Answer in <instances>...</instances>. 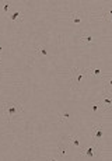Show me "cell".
<instances>
[{
    "instance_id": "1",
    "label": "cell",
    "mask_w": 112,
    "mask_h": 161,
    "mask_svg": "<svg viewBox=\"0 0 112 161\" xmlns=\"http://www.w3.org/2000/svg\"><path fill=\"white\" fill-rule=\"evenodd\" d=\"M3 111H4V115L7 116V122H11L13 118L18 116L23 112V108L17 102H4Z\"/></svg>"
},
{
    "instance_id": "2",
    "label": "cell",
    "mask_w": 112,
    "mask_h": 161,
    "mask_svg": "<svg viewBox=\"0 0 112 161\" xmlns=\"http://www.w3.org/2000/svg\"><path fill=\"white\" fill-rule=\"evenodd\" d=\"M87 73L86 70H79L77 67H73L72 69V90H77L79 85H80L83 77L86 76Z\"/></svg>"
},
{
    "instance_id": "3",
    "label": "cell",
    "mask_w": 112,
    "mask_h": 161,
    "mask_svg": "<svg viewBox=\"0 0 112 161\" xmlns=\"http://www.w3.org/2000/svg\"><path fill=\"white\" fill-rule=\"evenodd\" d=\"M102 136H104L102 126H101V125H94V126H92V129H91V137L94 139L95 144H98V143H100V140L102 139Z\"/></svg>"
},
{
    "instance_id": "4",
    "label": "cell",
    "mask_w": 112,
    "mask_h": 161,
    "mask_svg": "<svg viewBox=\"0 0 112 161\" xmlns=\"http://www.w3.org/2000/svg\"><path fill=\"white\" fill-rule=\"evenodd\" d=\"M86 73H88L90 76L100 77V79H105V77H108V76H105V74L101 72L100 69H95V67H88V69H86Z\"/></svg>"
},
{
    "instance_id": "5",
    "label": "cell",
    "mask_w": 112,
    "mask_h": 161,
    "mask_svg": "<svg viewBox=\"0 0 112 161\" xmlns=\"http://www.w3.org/2000/svg\"><path fill=\"white\" fill-rule=\"evenodd\" d=\"M101 104L104 105V108L107 109V111H109L111 109V105H112V100H111V93H107L105 95H102V100L100 101Z\"/></svg>"
},
{
    "instance_id": "6",
    "label": "cell",
    "mask_w": 112,
    "mask_h": 161,
    "mask_svg": "<svg viewBox=\"0 0 112 161\" xmlns=\"http://www.w3.org/2000/svg\"><path fill=\"white\" fill-rule=\"evenodd\" d=\"M66 144H67V146L73 144L74 147H77V149H80V150L83 149V147H81V144H80V140H79L74 135H70V136L67 137V143H66Z\"/></svg>"
},
{
    "instance_id": "7",
    "label": "cell",
    "mask_w": 112,
    "mask_h": 161,
    "mask_svg": "<svg viewBox=\"0 0 112 161\" xmlns=\"http://www.w3.org/2000/svg\"><path fill=\"white\" fill-rule=\"evenodd\" d=\"M95 150H97V146H90V147H86V149H81V154L87 156V157H94L95 156Z\"/></svg>"
},
{
    "instance_id": "8",
    "label": "cell",
    "mask_w": 112,
    "mask_h": 161,
    "mask_svg": "<svg viewBox=\"0 0 112 161\" xmlns=\"http://www.w3.org/2000/svg\"><path fill=\"white\" fill-rule=\"evenodd\" d=\"M91 111L92 112H104V111H107V109H105L104 105L98 101V102H94V104L91 105Z\"/></svg>"
},
{
    "instance_id": "9",
    "label": "cell",
    "mask_w": 112,
    "mask_h": 161,
    "mask_svg": "<svg viewBox=\"0 0 112 161\" xmlns=\"http://www.w3.org/2000/svg\"><path fill=\"white\" fill-rule=\"evenodd\" d=\"M69 151V146L67 144H62L58 147V156H60V157H64L66 154H67Z\"/></svg>"
},
{
    "instance_id": "10",
    "label": "cell",
    "mask_w": 112,
    "mask_h": 161,
    "mask_svg": "<svg viewBox=\"0 0 112 161\" xmlns=\"http://www.w3.org/2000/svg\"><path fill=\"white\" fill-rule=\"evenodd\" d=\"M46 55H48V51H46V48H44V46H38V48L35 49V56L42 57V56H46Z\"/></svg>"
},
{
    "instance_id": "11",
    "label": "cell",
    "mask_w": 112,
    "mask_h": 161,
    "mask_svg": "<svg viewBox=\"0 0 112 161\" xmlns=\"http://www.w3.org/2000/svg\"><path fill=\"white\" fill-rule=\"evenodd\" d=\"M69 17H70V20H72L74 24H80L81 23V17L79 13H73L72 16H69Z\"/></svg>"
},
{
    "instance_id": "12",
    "label": "cell",
    "mask_w": 112,
    "mask_h": 161,
    "mask_svg": "<svg viewBox=\"0 0 112 161\" xmlns=\"http://www.w3.org/2000/svg\"><path fill=\"white\" fill-rule=\"evenodd\" d=\"M80 41L86 42V44H92V36L90 35H81L80 36Z\"/></svg>"
},
{
    "instance_id": "13",
    "label": "cell",
    "mask_w": 112,
    "mask_h": 161,
    "mask_svg": "<svg viewBox=\"0 0 112 161\" xmlns=\"http://www.w3.org/2000/svg\"><path fill=\"white\" fill-rule=\"evenodd\" d=\"M69 119V112H63L62 115H60V123H63V122H66Z\"/></svg>"
},
{
    "instance_id": "14",
    "label": "cell",
    "mask_w": 112,
    "mask_h": 161,
    "mask_svg": "<svg viewBox=\"0 0 112 161\" xmlns=\"http://www.w3.org/2000/svg\"><path fill=\"white\" fill-rule=\"evenodd\" d=\"M18 17H20V11H14L11 16H10V20H11V21H16Z\"/></svg>"
},
{
    "instance_id": "15",
    "label": "cell",
    "mask_w": 112,
    "mask_h": 161,
    "mask_svg": "<svg viewBox=\"0 0 112 161\" xmlns=\"http://www.w3.org/2000/svg\"><path fill=\"white\" fill-rule=\"evenodd\" d=\"M10 7H11V3H8V2H6V3L3 4V11L7 13L8 10H10Z\"/></svg>"
},
{
    "instance_id": "16",
    "label": "cell",
    "mask_w": 112,
    "mask_h": 161,
    "mask_svg": "<svg viewBox=\"0 0 112 161\" xmlns=\"http://www.w3.org/2000/svg\"><path fill=\"white\" fill-rule=\"evenodd\" d=\"M49 161H59V160H58V158H55V157H51V158H49Z\"/></svg>"
}]
</instances>
